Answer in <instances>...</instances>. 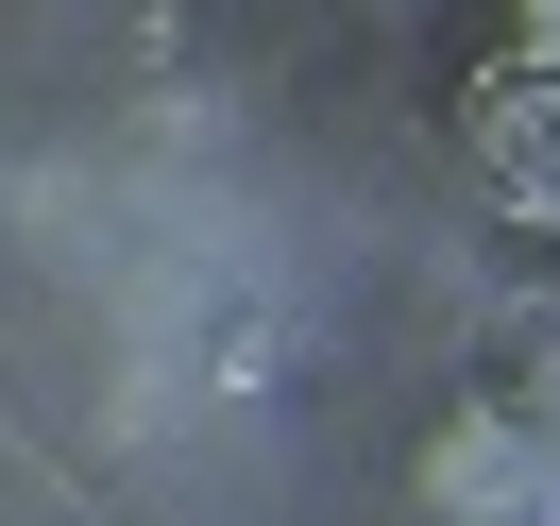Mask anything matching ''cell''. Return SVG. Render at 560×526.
Masks as SVG:
<instances>
[{
    "mask_svg": "<svg viewBox=\"0 0 560 526\" xmlns=\"http://www.w3.org/2000/svg\"><path fill=\"white\" fill-rule=\"evenodd\" d=\"M424 492H442V526H560V476L526 424H442V458H424Z\"/></svg>",
    "mask_w": 560,
    "mask_h": 526,
    "instance_id": "1",
    "label": "cell"
}]
</instances>
